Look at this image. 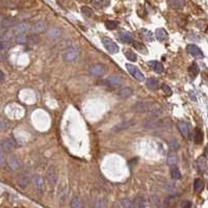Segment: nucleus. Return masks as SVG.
<instances>
[{"label": "nucleus", "instance_id": "nucleus-1", "mask_svg": "<svg viewBox=\"0 0 208 208\" xmlns=\"http://www.w3.org/2000/svg\"><path fill=\"white\" fill-rule=\"evenodd\" d=\"M102 43H103L105 49H106L109 53H111V54L118 53V51H119V47H118V45L111 39L104 36V38H102Z\"/></svg>", "mask_w": 208, "mask_h": 208}, {"label": "nucleus", "instance_id": "nucleus-2", "mask_svg": "<svg viewBox=\"0 0 208 208\" xmlns=\"http://www.w3.org/2000/svg\"><path fill=\"white\" fill-rule=\"evenodd\" d=\"M126 68L127 70H128V72L131 74L136 80H138V81H144L145 80V75L142 73V71L139 70L138 67L133 66L131 64H126Z\"/></svg>", "mask_w": 208, "mask_h": 208}, {"label": "nucleus", "instance_id": "nucleus-3", "mask_svg": "<svg viewBox=\"0 0 208 208\" xmlns=\"http://www.w3.org/2000/svg\"><path fill=\"white\" fill-rule=\"evenodd\" d=\"M46 180L51 186L56 185L57 183V173L54 167H49L46 172Z\"/></svg>", "mask_w": 208, "mask_h": 208}, {"label": "nucleus", "instance_id": "nucleus-4", "mask_svg": "<svg viewBox=\"0 0 208 208\" xmlns=\"http://www.w3.org/2000/svg\"><path fill=\"white\" fill-rule=\"evenodd\" d=\"M89 73L95 76L101 77L105 74V67L103 65H100V64L92 65V66L89 67Z\"/></svg>", "mask_w": 208, "mask_h": 208}, {"label": "nucleus", "instance_id": "nucleus-5", "mask_svg": "<svg viewBox=\"0 0 208 208\" xmlns=\"http://www.w3.org/2000/svg\"><path fill=\"white\" fill-rule=\"evenodd\" d=\"M106 85L109 86H121L124 83V80L120 76H110L103 81Z\"/></svg>", "mask_w": 208, "mask_h": 208}, {"label": "nucleus", "instance_id": "nucleus-6", "mask_svg": "<svg viewBox=\"0 0 208 208\" xmlns=\"http://www.w3.org/2000/svg\"><path fill=\"white\" fill-rule=\"evenodd\" d=\"M78 54H79L78 49L75 48V47H70V48H68L66 51H65L64 57H65V60H66L71 61V60H75V58L78 56Z\"/></svg>", "mask_w": 208, "mask_h": 208}, {"label": "nucleus", "instance_id": "nucleus-7", "mask_svg": "<svg viewBox=\"0 0 208 208\" xmlns=\"http://www.w3.org/2000/svg\"><path fill=\"white\" fill-rule=\"evenodd\" d=\"M152 103L150 102H138L134 106H133V109L138 113H145V111H148L149 108L152 106Z\"/></svg>", "mask_w": 208, "mask_h": 208}, {"label": "nucleus", "instance_id": "nucleus-8", "mask_svg": "<svg viewBox=\"0 0 208 208\" xmlns=\"http://www.w3.org/2000/svg\"><path fill=\"white\" fill-rule=\"evenodd\" d=\"M186 50H187V52L191 55H192V56L195 57H203V53H202L201 49L198 47V46H196L194 44H191L188 45L187 47H186Z\"/></svg>", "mask_w": 208, "mask_h": 208}, {"label": "nucleus", "instance_id": "nucleus-9", "mask_svg": "<svg viewBox=\"0 0 208 208\" xmlns=\"http://www.w3.org/2000/svg\"><path fill=\"white\" fill-rule=\"evenodd\" d=\"M45 29H46V23L44 22V21H38V22H36L31 26V28H30V31L36 35V33L43 32Z\"/></svg>", "mask_w": 208, "mask_h": 208}, {"label": "nucleus", "instance_id": "nucleus-10", "mask_svg": "<svg viewBox=\"0 0 208 208\" xmlns=\"http://www.w3.org/2000/svg\"><path fill=\"white\" fill-rule=\"evenodd\" d=\"M148 66L150 67L155 73H158V74L162 73L163 70H164L162 64L159 63V61H157V60H150V61H148Z\"/></svg>", "mask_w": 208, "mask_h": 208}, {"label": "nucleus", "instance_id": "nucleus-11", "mask_svg": "<svg viewBox=\"0 0 208 208\" xmlns=\"http://www.w3.org/2000/svg\"><path fill=\"white\" fill-rule=\"evenodd\" d=\"M17 183L20 187H26L29 183V176L25 173L20 174L19 177L17 178Z\"/></svg>", "mask_w": 208, "mask_h": 208}, {"label": "nucleus", "instance_id": "nucleus-12", "mask_svg": "<svg viewBox=\"0 0 208 208\" xmlns=\"http://www.w3.org/2000/svg\"><path fill=\"white\" fill-rule=\"evenodd\" d=\"M134 124H135L134 121H124V122L118 124V125L114 126V131H120V130L127 129V128H129V127L133 126Z\"/></svg>", "mask_w": 208, "mask_h": 208}, {"label": "nucleus", "instance_id": "nucleus-13", "mask_svg": "<svg viewBox=\"0 0 208 208\" xmlns=\"http://www.w3.org/2000/svg\"><path fill=\"white\" fill-rule=\"evenodd\" d=\"M177 126H178V129L180 133L184 136V138H188L189 135V127L188 125L186 124L185 122H178V124H177Z\"/></svg>", "mask_w": 208, "mask_h": 208}, {"label": "nucleus", "instance_id": "nucleus-14", "mask_svg": "<svg viewBox=\"0 0 208 208\" xmlns=\"http://www.w3.org/2000/svg\"><path fill=\"white\" fill-rule=\"evenodd\" d=\"M14 149V144L10 138H5L1 142V150L3 152H10Z\"/></svg>", "mask_w": 208, "mask_h": 208}, {"label": "nucleus", "instance_id": "nucleus-15", "mask_svg": "<svg viewBox=\"0 0 208 208\" xmlns=\"http://www.w3.org/2000/svg\"><path fill=\"white\" fill-rule=\"evenodd\" d=\"M119 38L122 42L124 43H127V44H129V43H133V38L131 36V33H129L128 31H121L119 33Z\"/></svg>", "mask_w": 208, "mask_h": 208}, {"label": "nucleus", "instance_id": "nucleus-16", "mask_svg": "<svg viewBox=\"0 0 208 208\" xmlns=\"http://www.w3.org/2000/svg\"><path fill=\"white\" fill-rule=\"evenodd\" d=\"M146 85H147V88L149 89H151V91H155V89H158L159 82H158V80L156 78H154V77H151V78L147 79V81H146Z\"/></svg>", "mask_w": 208, "mask_h": 208}, {"label": "nucleus", "instance_id": "nucleus-17", "mask_svg": "<svg viewBox=\"0 0 208 208\" xmlns=\"http://www.w3.org/2000/svg\"><path fill=\"white\" fill-rule=\"evenodd\" d=\"M15 25V22L13 19H10V18H4V19L1 20V29L2 30H8L12 28Z\"/></svg>", "mask_w": 208, "mask_h": 208}, {"label": "nucleus", "instance_id": "nucleus-18", "mask_svg": "<svg viewBox=\"0 0 208 208\" xmlns=\"http://www.w3.org/2000/svg\"><path fill=\"white\" fill-rule=\"evenodd\" d=\"M188 74H189V76H191L192 79L196 78V77L198 76V74H199V67H198V65L196 63L191 64V66H189V68H188Z\"/></svg>", "mask_w": 208, "mask_h": 208}, {"label": "nucleus", "instance_id": "nucleus-19", "mask_svg": "<svg viewBox=\"0 0 208 208\" xmlns=\"http://www.w3.org/2000/svg\"><path fill=\"white\" fill-rule=\"evenodd\" d=\"M8 166L12 170H18L20 167V162L16 156H11L8 159Z\"/></svg>", "mask_w": 208, "mask_h": 208}, {"label": "nucleus", "instance_id": "nucleus-20", "mask_svg": "<svg viewBox=\"0 0 208 208\" xmlns=\"http://www.w3.org/2000/svg\"><path fill=\"white\" fill-rule=\"evenodd\" d=\"M197 167L199 172H204L205 169H206V158L204 156L199 157L197 159Z\"/></svg>", "mask_w": 208, "mask_h": 208}, {"label": "nucleus", "instance_id": "nucleus-21", "mask_svg": "<svg viewBox=\"0 0 208 208\" xmlns=\"http://www.w3.org/2000/svg\"><path fill=\"white\" fill-rule=\"evenodd\" d=\"M155 36H156L158 41H164L167 38V32L163 28H158L155 31Z\"/></svg>", "mask_w": 208, "mask_h": 208}, {"label": "nucleus", "instance_id": "nucleus-22", "mask_svg": "<svg viewBox=\"0 0 208 208\" xmlns=\"http://www.w3.org/2000/svg\"><path fill=\"white\" fill-rule=\"evenodd\" d=\"M203 138H204V136H203V132H202V130L197 128L195 130V138H194L195 143L197 145H200V144L203 143Z\"/></svg>", "mask_w": 208, "mask_h": 208}, {"label": "nucleus", "instance_id": "nucleus-23", "mask_svg": "<svg viewBox=\"0 0 208 208\" xmlns=\"http://www.w3.org/2000/svg\"><path fill=\"white\" fill-rule=\"evenodd\" d=\"M169 4L171 7L176 8V10H180L184 5V0H170Z\"/></svg>", "mask_w": 208, "mask_h": 208}, {"label": "nucleus", "instance_id": "nucleus-24", "mask_svg": "<svg viewBox=\"0 0 208 208\" xmlns=\"http://www.w3.org/2000/svg\"><path fill=\"white\" fill-rule=\"evenodd\" d=\"M132 45L134 46V48H135L138 51L141 52V53H144V54H147V53H148V49L146 48L145 46L142 44V43H139V42H138V41H133Z\"/></svg>", "mask_w": 208, "mask_h": 208}, {"label": "nucleus", "instance_id": "nucleus-25", "mask_svg": "<svg viewBox=\"0 0 208 208\" xmlns=\"http://www.w3.org/2000/svg\"><path fill=\"white\" fill-rule=\"evenodd\" d=\"M133 94V91L130 88H124L119 92V96L121 98H129Z\"/></svg>", "mask_w": 208, "mask_h": 208}, {"label": "nucleus", "instance_id": "nucleus-26", "mask_svg": "<svg viewBox=\"0 0 208 208\" xmlns=\"http://www.w3.org/2000/svg\"><path fill=\"white\" fill-rule=\"evenodd\" d=\"M194 188L196 192H200L203 191L204 188V183L201 179H196L194 183Z\"/></svg>", "mask_w": 208, "mask_h": 208}, {"label": "nucleus", "instance_id": "nucleus-27", "mask_svg": "<svg viewBox=\"0 0 208 208\" xmlns=\"http://www.w3.org/2000/svg\"><path fill=\"white\" fill-rule=\"evenodd\" d=\"M33 184H35L36 189L42 191L43 189V179H42V177H40V176L33 177Z\"/></svg>", "mask_w": 208, "mask_h": 208}, {"label": "nucleus", "instance_id": "nucleus-28", "mask_svg": "<svg viewBox=\"0 0 208 208\" xmlns=\"http://www.w3.org/2000/svg\"><path fill=\"white\" fill-rule=\"evenodd\" d=\"M48 35L52 39H56L60 36V30L56 28V27H52V28L48 31Z\"/></svg>", "mask_w": 208, "mask_h": 208}, {"label": "nucleus", "instance_id": "nucleus-29", "mask_svg": "<svg viewBox=\"0 0 208 208\" xmlns=\"http://www.w3.org/2000/svg\"><path fill=\"white\" fill-rule=\"evenodd\" d=\"M27 30V25L24 23H20V24H17L16 26H15V31L17 33H20V35H22L23 32H25Z\"/></svg>", "mask_w": 208, "mask_h": 208}, {"label": "nucleus", "instance_id": "nucleus-30", "mask_svg": "<svg viewBox=\"0 0 208 208\" xmlns=\"http://www.w3.org/2000/svg\"><path fill=\"white\" fill-rule=\"evenodd\" d=\"M124 54H125V56L127 57V60H128L136 61V60H138V56H136V54L133 51H131V50H126L125 52H124Z\"/></svg>", "mask_w": 208, "mask_h": 208}, {"label": "nucleus", "instance_id": "nucleus-31", "mask_svg": "<svg viewBox=\"0 0 208 208\" xmlns=\"http://www.w3.org/2000/svg\"><path fill=\"white\" fill-rule=\"evenodd\" d=\"M71 207L72 208H83L82 202L78 198H74L71 202Z\"/></svg>", "mask_w": 208, "mask_h": 208}, {"label": "nucleus", "instance_id": "nucleus-32", "mask_svg": "<svg viewBox=\"0 0 208 208\" xmlns=\"http://www.w3.org/2000/svg\"><path fill=\"white\" fill-rule=\"evenodd\" d=\"M167 162L169 166H175V164H177V162H178V157H177L175 154L170 155V156L167 157Z\"/></svg>", "mask_w": 208, "mask_h": 208}, {"label": "nucleus", "instance_id": "nucleus-33", "mask_svg": "<svg viewBox=\"0 0 208 208\" xmlns=\"http://www.w3.org/2000/svg\"><path fill=\"white\" fill-rule=\"evenodd\" d=\"M8 127H10V123H8V121L2 118V119L0 120V129H1V131H5Z\"/></svg>", "mask_w": 208, "mask_h": 208}, {"label": "nucleus", "instance_id": "nucleus-34", "mask_svg": "<svg viewBox=\"0 0 208 208\" xmlns=\"http://www.w3.org/2000/svg\"><path fill=\"white\" fill-rule=\"evenodd\" d=\"M16 41H17V43H19V44H25L26 42H28V38H27L26 36H24L22 33V35L17 36Z\"/></svg>", "mask_w": 208, "mask_h": 208}, {"label": "nucleus", "instance_id": "nucleus-35", "mask_svg": "<svg viewBox=\"0 0 208 208\" xmlns=\"http://www.w3.org/2000/svg\"><path fill=\"white\" fill-rule=\"evenodd\" d=\"M13 38V33H12L11 31H5V32H3L1 35V41H7V42H8L10 40Z\"/></svg>", "mask_w": 208, "mask_h": 208}, {"label": "nucleus", "instance_id": "nucleus-36", "mask_svg": "<svg viewBox=\"0 0 208 208\" xmlns=\"http://www.w3.org/2000/svg\"><path fill=\"white\" fill-rule=\"evenodd\" d=\"M39 42H40V38L38 36L32 35V36H28V43H29V44L36 45V44H39Z\"/></svg>", "mask_w": 208, "mask_h": 208}, {"label": "nucleus", "instance_id": "nucleus-37", "mask_svg": "<svg viewBox=\"0 0 208 208\" xmlns=\"http://www.w3.org/2000/svg\"><path fill=\"white\" fill-rule=\"evenodd\" d=\"M105 26H106L107 29L114 30V29H116L118 27V23L114 22V21H107V22L105 23Z\"/></svg>", "mask_w": 208, "mask_h": 208}, {"label": "nucleus", "instance_id": "nucleus-38", "mask_svg": "<svg viewBox=\"0 0 208 208\" xmlns=\"http://www.w3.org/2000/svg\"><path fill=\"white\" fill-rule=\"evenodd\" d=\"M169 146H170V149L172 151H175L179 148V144L176 139H171V141L169 142Z\"/></svg>", "mask_w": 208, "mask_h": 208}, {"label": "nucleus", "instance_id": "nucleus-39", "mask_svg": "<svg viewBox=\"0 0 208 208\" xmlns=\"http://www.w3.org/2000/svg\"><path fill=\"white\" fill-rule=\"evenodd\" d=\"M81 12H82V14L85 15V16H86V17H91L93 15L92 8H89V7H81Z\"/></svg>", "mask_w": 208, "mask_h": 208}, {"label": "nucleus", "instance_id": "nucleus-40", "mask_svg": "<svg viewBox=\"0 0 208 208\" xmlns=\"http://www.w3.org/2000/svg\"><path fill=\"white\" fill-rule=\"evenodd\" d=\"M171 174H172V177L174 179H180L181 178V173H180V171L177 169V167H174V169L172 170V172H171Z\"/></svg>", "mask_w": 208, "mask_h": 208}, {"label": "nucleus", "instance_id": "nucleus-41", "mask_svg": "<svg viewBox=\"0 0 208 208\" xmlns=\"http://www.w3.org/2000/svg\"><path fill=\"white\" fill-rule=\"evenodd\" d=\"M122 206L124 207V208H134V206H133V203L131 201H129V200H127V199H125V200H122Z\"/></svg>", "mask_w": 208, "mask_h": 208}, {"label": "nucleus", "instance_id": "nucleus-42", "mask_svg": "<svg viewBox=\"0 0 208 208\" xmlns=\"http://www.w3.org/2000/svg\"><path fill=\"white\" fill-rule=\"evenodd\" d=\"M143 32H144V38L147 40V41H153V36H152V33H151V31H148V30H146V29H143L142 30Z\"/></svg>", "mask_w": 208, "mask_h": 208}, {"label": "nucleus", "instance_id": "nucleus-43", "mask_svg": "<svg viewBox=\"0 0 208 208\" xmlns=\"http://www.w3.org/2000/svg\"><path fill=\"white\" fill-rule=\"evenodd\" d=\"M94 208H106V205H105V202L103 200H97L95 202Z\"/></svg>", "mask_w": 208, "mask_h": 208}, {"label": "nucleus", "instance_id": "nucleus-44", "mask_svg": "<svg viewBox=\"0 0 208 208\" xmlns=\"http://www.w3.org/2000/svg\"><path fill=\"white\" fill-rule=\"evenodd\" d=\"M136 205H138V208H146V202L144 201V199H141V198H138L136 199Z\"/></svg>", "mask_w": 208, "mask_h": 208}, {"label": "nucleus", "instance_id": "nucleus-45", "mask_svg": "<svg viewBox=\"0 0 208 208\" xmlns=\"http://www.w3.org/2000/svg\"><path fill=\"white\" fill-rule=\"evenodd\" d=\"M161 89H162V91L166 93V94L167 95V96H171L172 95V89H170V86L169 85H161Z\"/></svg>", "mask_w": 208, "mask_h": 208}, {"label": "nucleus", "instance_id": "nucleus-46", "mask_svg": "<svg viewBox=\"0 0 208 208\" xmlns=\"http://www.w3.org/2000/svg\"><path fill=\"white\" fill-rule=\"evenodd\" d=\"M92 1H93V4L97 7H101L102 5H103V0H92Z\"/></svg>", "mask_w": 208, "mask_h": 208}, {"label": "nucleus", "instance_id": "nucleus-47", "mask_svg": "<svg viewBox=\"0 0 208 208\" xmlns=\"http://www.w3.org/2000/svg\"><path fill=\"white\" fill-rule=\"evenodd\" d=\"M0 166L1 167L4 166V152L3 151L0 152Z\"/></svg>", "mask_w": 208, "mask_h": 208}, {"label": "nucleus", "instance_id": "nucleus-48", "mask_svg": "<svg viewBox=\"0 0 208 208\" xmlns=\"http://www.w3.org/2000/svg\"><path fill=\"white\" fill-rule=\"evenodd\" d=\"M182 208H191V202L184 201L182 203Z\"/></svg>", "mask_w": 208, "mask_h": 208}, {"label": "nucleus", "instance_id": "nucleus-49", "mask_svg": "<svg viewBox=\"0 0 208 208\" xmlns=\"http://www.w3.org/2000/svg\"><path fill=\"white\" fill-rule=\"evenodd\" d=\"M4 81V73L3 71H1V83Z\"/></svg>", "mask_w": 208, "mask_h": 208}]
</instances>
